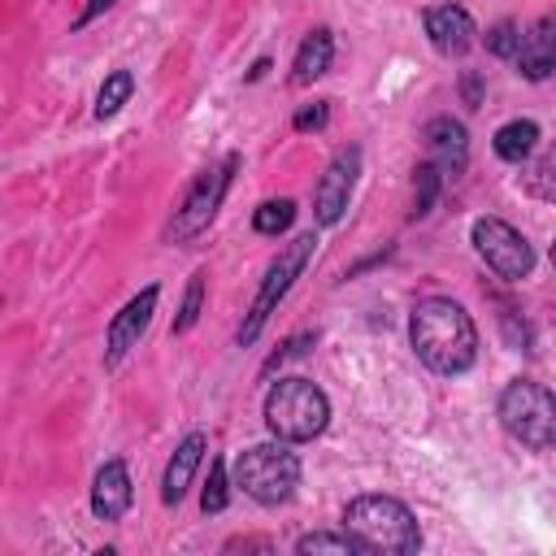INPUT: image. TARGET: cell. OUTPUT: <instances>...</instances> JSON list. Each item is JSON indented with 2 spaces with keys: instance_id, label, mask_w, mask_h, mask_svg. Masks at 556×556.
I'll list each match as a JSON object with an SVG mask.
<instances>
[{
  "instance_id": "f546056e",
  "label": "cell",
  "mask_w": 556,
  "mask_h": 556,
  "mask_svg": "<svg viewBox=\"0 0 556 556\" xmlns=\"http://www.w3.org/2000/svg\"><path fill=\"white\" fill-rule=\"evenodd\" d=\"M226 547L235 552V547H274V543H269V539H230Z\"/></svg>"
},
{
  "instance_id": "5bb4252c",
  "label": "cell",
  "mask_w": 556,
  "mask_h": 556,
  "mask_svg": "<svg viewBox=\"0 0 556 556\" xmlns=\"http://www.w3.org/2000/svg\"><path fill=\"white\" fill-rule=\"evenodd\" d=\"M130 508V473L126 460H104L96 482H91V513L100 521H117Z\"/></svg>"
},
{
  "instance_id": "6da1fadb",
  "label": "cell",
  "mask_w": 556,
  "mask_h": 556,
  "mask_svg": "<svg viewBox=\"0 0 556 556\" xmlns=\"http://www.w3.org/2000/svg\"><path fill=\"white\" fill-rule=\"evenodd\" d=\"M408 339H413L417 361L447 378L465 374L478 361V330H473L469 313L447 295H426L413 304Z\"/></svg>"
},
{
  "instance_id": "7c38bea8",
  "label": "cell",
  "mask_w": 556,
  "mask_h": 556,
  "mask_svg": "<svg viewBox=\"0 0 556 556\" xmlns=\"http://www.w3.org/2000/svg\"><path fill=\"white\" fill-rule=\"evenodd\" d=\"M513 61H517L521 78H530V83H543L556 70V17L552 13L521 30V43H517Z\"/></svg>"
},
{
  "instance_id": "9a60e30c",
  "label": "cell",
  "mask_w": 556,
  "mask_h": 556,
  "mask_svg": "<svg viewBox=\"0 0 556 556\" xmlns=\"http://www.w3.org/2000/svg\"><path fill=\"white\" fill-rule=\"evenodd\" d=\"M204 447H208V439H204L200 430H191V434L174 447V456H169V465H165V478H161V500H165V504H178V500L187 495V486H191V478H195V469H200V460H204Z\"/></svg>"
},
{
  "instance_id": "4fadbf2b",
  "label": "cell",
  "mask_w": 556,
  "mask_h": 556,
  "mask_svg": "<svg viewBox=\"0 0 556 556\" xmlns=\"http://www.w3.org/2000/svg\"><path fill=\"white\" fill-rule=\"evenodd\" d=\"M426 148H430V161L439 165V174L447 178H456L460 169H465V161H469V135H465V126L456 122V117H434V122H426Z\"/></svg>"
},
{
  "instance_id": "f1b7e54d",
  "label": "cell",
  "mask_w": 556,
  "mask_h": 556,
  "mask_svg": "<svg viewBox=\"0 0 556 556\" xmlns=\"http://www.w3.org/2000/svg\"><path fill=\"white\" fill-rule=\"evenodd\" d=\"M113 4H117V0H91V4L83 9V17H78V26H87L91 17H100V13H104V9H113Z\"/></svg>"
},
{
  "instance_id": "ac0fdd59",
  "label": "cell",
  "mask_w": 556,
  "mask_h": 556,
  "mask_svg": "<svg viewBox=\"0 0 556 556\" xmlns=\"http://www.w3.org/2000/svg\"><path fill=\"white\" fill-rule=\"evenodd\" d=\"M130 91H135V78H130V70H113L109 78H104V87H100V96H96V117H113L126 100H130Z\"/></svg>"
},
{
  "instance_id": "4316f807",
  "label": "cell",
  "mask_w": 556,
  "mask_h": 556,
  "mask_svg": "<svg viewBox=\"0 0 556 556\" xmlns=\"http://www.w3.org/2000/svg\"><path fill=\"white\" fill-rule=\"evenodd\" d=\"M308 343H313V334H295V339H287V343H282V352H274L265 369H274L278 361H291V356H304V348H308Z\"/></svg>"
},
{
  "instance_id": "7a4b0ae2",
  "label": "cell",
  "mask_w": 556,
  "mask_h": 556,
  "mask_svg": "<svg viewBox=\"0 0 556 556\" xmlns=\"http://www.w3.org/2000/svg\"><path fill=\"white\" fill-rule=\"evenodd\" d=\"M343 530H352L365 552H391V556H408L421 547V530L417 517L391 500V495H361L348 504L343 513Z\"/></svg>"
},
{
  "instance_id": "603a6c76",
  "label": "cell",
  "mask_w": 556,
  "mask_h": 556,
  "mask_svg": "<svg viewBox=\"0 0 556 556\" xmlns=\"http://www.w3.org/2000/svg\"><path fill=\"white\" fill-rule=\"evenodd\" d=\"M200 304H204V269H200V274H191V282H187L182 308H178V317H174V334H187V330L195 326V317H200Z\"/></svg>"
},
{
  "instance_id": "2e32d148",
  "label": "cell",
  "mask_w": 556,
  "mask_h": 556,
  "mask_svg": "<svg viewBox=\"0 0 556 556\" xmlns=\"http://www.w3.org/2000/svg\"><path fill=\"white\" fill-rule=\"evenodd\" d=\"M330 56H334V39H330V30H326V26L308 30V35L300 39V48H295L291 83H295V87H308L313 78H321V74L330 70Z\"/></svg>"
},
{
  "instance_id": "e0dca14e",
  "label": "cell",
  "mask_w": 556,
  "mask_h": 556,
  "mask_svg": "<svg viewBox=\"0 0 556 556\" xmlns=\"http://www.w3.org/2000/svg\"><path fill=\"white\" fill-rule=\"evenodd\" d=\"M539 143V126L530 117H517V122H504L495 130V156L508 161V165H521Z\"/></svg>"
},
{
  "instance_id": "44dd1931",
  "label": "cell",
  "mask_w": 556,
  "mask_h": 556,
  "mask_svg": "<svg viewBox=\"0 0 556 556\" xmlns=\"http://www.w3.org/2000/svg\"><path fill=\"white\" fill-rule=\"evenodd\" d=\"M291 222H295V204H291V200H265V204L252 213L256 235H282Z\"/></svg>"
},
{
  "instance_id": "484cf974",
  "label": "cell",
  "mask_w": 556,
  "mask_h": 556,
  "mask_svg": "<svg viewBox=\"0 0 556 556\" xmlns=\"http://www.w3.org/2000/svg\"><path fill=\"white\" fill-rule=\"evenodd\" d=\"M326 117H330V104H326V100H317V104H304V109L291 117V126H295V130H321V126H326Z\"/></svg>"
},
{
  "instance_id": "ba28073f",
  "label": "cell",
  "mask_w": 556,
  "mask_h": 556,
  "mask_svg": "<svg viewBox=\"0 0 556 556\" xmlns=\"http://www.w3.org/2000/svg\"><path fill=\"white\" fill-rule=\"evenodd\" d=\"M473 248H478V256H482L500 278H508V282H517V278H526V274L534 269L530 243H526L508 222H500V217H478V222H473Z\"/></svg>"
},
{
  "instance_id": "cb8c5ba5",
  "label": "cell",
  "mask_w": 556,
  "mask_h": 556,
  "mask_svg": "<svg viewBox=\"0 0 556 556\" xmlns=\"http://www.w3.org/2000/svg\"><path fill=\"white\" fill-rule=\"evenodd\" d=\"M517 43H521V30L513 22H495L486 30V52L491 56H517Z\"/></svg>"
},
{
  "instance_id": "3957f363",
  "label": "cell",
  "mask_w": 556,
  "mask_h": 556,
  "mask_svg": "<svg viewBox=\"0 0 556 556\" xmlns=\"http://www.w3.org/2000/svg\"><path fill=\"white\" fill-rule=\"evenodd\" d=\"M330 404L308 378H278L265 395V426L282 443H308L326 430Z\"/></svg>"
},
{
  "instance_id": "30bf717a",
  "label": "cell",
  "mask_w": 556,
  "mask_h": 556,
  "mask_svg": "<svg viewBox=\"0 0 556 556\" xmlns=\"http://www.w3.org/2000/svg\"><path fill=\"white\" fill-rule=\"evenodd\" d=\"M156 295H161V287H143L135 300H126V308L109 321V334H104V365H117L135 343H139V334L148 330V321H152V313H156Z\"/></svg>"
},
{
  "instance_id": "4dcf8cb0",
  "label": "cell",
  "mask_w": 556,
  "mask_h": 556,
  "mask_svg": "<svg viewBox=\"0 0 556 556\" xmlns=\"http://www.w3.org/2000/svg\"><path fill=\"white\" fill-rule=\"evenodd\" d=\"M552 261H556V243H552Z\"/></svg>"
},
{
  "instance_id": "277c9868",
  "label": "cell",
  "mask_w": 556,
  "mask_h": 556,
  "mask_svg": "<svg viewBox=\"0 0 556 556\" xmlns=\"http://www.w3.org/2000/svg\"><path fill=\"white\" fill-rule=\"evenodd\" d=\"M500 421L521 447H556V395L530 378H517L500 391Z\"/></svg>"
},
{
  "instance_id": "d4e9b609",
  "label": "cell",
  "mask_w": 556,
  "mask_h": 556,
  "mask_svg": "<svg viewBox=\"0 0 556 556\" xmlns=\"http://www.w3.org/2000/svg\"><path fill=\"white\" fill-rule=\"evenodd\" d=\"M226 500H230V491H226V465L222 460H213L208 465V486H204V513H222L226 508Z\"/></svg>"
},
{
  "instance_id": "5b68a950",
  "label": "cell",
  "mask_w": 556,
  "mask_h": 556,
  "mask_svg": "<svg viewBox=\"0 0 556 556\" xmlns=\"http://www.w3.org/2000/svg\"><path fill=\"white\" fill-rule=\"evenodd\" d=\"M235 486L256 504H287L300 486V460L282 443H256L235 456Z\"/></svg>"
},
{
  "instance_id": "ffe728a7",
  "label": "cell",
  "mask_w": 556,
  "mask_h": 556,
  "mask_svg": "<svg viewBox=\"0 0 556 556\" xmlns=\"http://www.w3.org/2000/svg\"><path fill=\"white\" fill-rule=\"evenodd\" d=\"M526 191L539 200H556V143L526 169Z\"/></svg>"
},
{
  "instance_id": "d6986e66",
  "label": "cell",
  "mask_w": 556,
  "mask_h": 556,
  "mask_svg": "<svg viewBox=\"0 0 556 556\" xmlns=\"http://www.w3.org/2000/svg\"><path fill=\"white\" fill-rule=\"evenodd\" d=\"M295 552H300V556H313V552H339V556H348V552H365V543H361L352 530H343V534L317 530V534H304V539L295 543Z\"/></svg>"
},
{
  "instance_id": "9c48e42d",
  "label": "cell",
  "mask_w": 556,
  "mask_h": 556,
  "mask_svg": "<svg viewBox=\"0 0 556 556\" xmlns=\"http://www.w3.org/2000/svg\"><path fill=\"white\" fill-rule=\"evenodd\" d=\"M356 169H361V152L356 148H339L330 156V165L321 169L317 187H313V213L321 226H334L352 200V182H356Z\"/></svg>"
},
{
  "instance_id": "83f0119b",
  "label": "cell",
  "mask_w": 556,
  "mask_h": 556,
  "mask_svg": "<svg viewBox=\"0 0 556 556\" xmlns=\"http://www.w3.org/2000/svg\"><path fill=\"white\" fill-rule=\"evenodd\" d=\"M460 91H465V104H469V109H478V100H482V78L469 70V74L460 78Z\"/></svg>"
},
{
  "instance_id": "8992f818",
  "label": "cell",
  "mask_w": 556,
  "mask_h": 556,
  "mask_svg": "<svg viewBox=\"0 0 556 556\" xmlns=\"http://www.w3.org/2000/svg\"><path fill=\"white\" fill-rule=\"evenodd\" d=\"M235 165H239V156L230 152V156H222L217 165H208V169L195 174V182L187 187L182 204L174 208V217H169V226H165V239H169V243H187V239H195V235L213 222V213H217V204H222V195H226V187H230V178H235Z\"/></svg>"
},
{
  "instance_id": "8fae6325",
  "label": "cell",
  "mask_w": 556,
  "mask_h": 556,
  "mask_svg": "<svg viewBox=\"0 0 556 556\" xmlns=\"http://www.w3.org/2000/svg\"><path fill=\"white\" fill-rule=\"evenodd\" d=\"M426 35H430V43L443 52V56H465L469 48H473V17L460 9V4H434V9H426Z\"/></svg>"
},
{
  "instance_id": "52a82bcc",
  "label": "cell",
  "mask_w": 556,
  "mask_h": 556,
  "mask_svg": "<svg viewBox=\"0 0 556 556\" xmlns=\"http://www.w3.org/2000/svg\"><path fill=\"white\" fill-rule=\"evenodd\" d=\"M313 230L308 235H300V239H291L282 252H278V261L265 269V282H261V291H256V300H252V308H248V321L239 326V343H252L256 334H261V326H265V317L274 313V304L291 291V282L300 278V269L308 265V256H313Z\"/></svg>"
},
{
  "instance_id": "7402d4cb",
  "label": "cell",
  "mask_w": 556,
  "mask_h": 556,
  "mask_svg": "<svg viewBox=\"0 0 556 556\" xmlns=\"http://www.w3.org/2000/svg\"><path fill=\"white\" fill-rule=\"evenodd\" d=\"M439 182H443V174H439L434 161L430 165H417V174H413V217H426L430 213V204L439 195Z\"/></svg>"
}]
</instances>
